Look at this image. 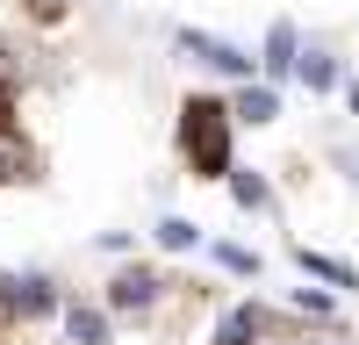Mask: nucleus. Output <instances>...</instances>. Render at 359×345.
<instances>
[{"instance_id":"nucleus-1","label":"nucleus","mask_w":359,"mask_h":345,"mask_svg":"<svg viewBox=\"0 0 359 345\" xmlns=\"http://www.w3.org/2000/svg\"><path fill=\"white\" fill-rule=\"evenodd\" d=\"M294 72H302V79L316 86V94H331V86H338V72H331V58H323V50H309V58H302Z\"/></svg>"},{"instance_id":"nucleus-2","label":"nucleus","mask_w":359,"mask_h":345,"mask_svg":"<svg viewBox=\"0 0 359 345\" xmlns=\"http://www.w3.org/2000/svg\"><path fill=\"white\" fill-rule=\"evenodd\" d=\"M237 115H245V123H266V115H273V94H266V86H245V94H237Z\"/></svg>"}]
</instances>
